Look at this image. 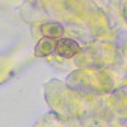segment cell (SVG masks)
Masks as SVG:
<instances>
[{
    "label": "cell",
    "mask_w": 127,
    "mask_h": 127,
    "mask_svg": "<svg viewBox=\"0 0 127 127\" xmlns=\"http://www.w3.org/2000/svg\"><path fill=\"white\" fill-rule=\"evenodd\" d=\"M80 46L76 41L71 38H60L56 42V50L55 52L64 59H72L75 55L79 54Z\"/></svg>",
    "instance_id": "1"
},
{
    "label": "cell",
    "mask_w": 127,
    "mask_h": 127,
    "mask_svg": "<svg viewBox=\"0 0 127 127\" xmlns=\"http://www.w3.org/2000/svg\"><path fill=\"white\" fill-rule=\"evenodd\" d=\"M57 39H52L48 37H42L34 47V56L36 57H47L52 55L56 50Z\"/></svg>",
    "instance_id": "2"
},
{
    "label": "cell",
    "mask_w": 127,
    "mask_h": 127,
    "mask_svg": "<svg viewBox=\"0 0 127 127\" xmlns=\"http://www.w3.org/2000/svg\"><path fill=\"white\" fill-rule=\"evenodd\" d=\"M39 31L43 37H48L52 39H60L65 33L62 24H60L59 22H46L39 26Z\"/></svg>",
    "instance_id": "3"
}]
</instances>
